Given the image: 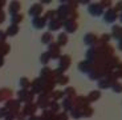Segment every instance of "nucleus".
<instances>
[{
	"mask_svg": "<svg viewBox=\"0 0 122 120\" xmlns=\"http://www.w3.org/2000/svg\"><path fill=\"white\" fill-rule=\"evenodd\" d=\"M41 9H43V8H41V6H40V4H35V6L29 9V13L32 16H36V17H37V15L41 12Z\"/></svg>",
	"mask_w": 122,
	"mask_h": 120,
	"instance_id": "nucleus-1",
	"label": "nucleus"
},
{
	"mask_svg": "<svg viewBox=\"0 0 122 120\" xmlns=\"http://www.w3.org/2000/svg\"><path fill=\"white\" fill-rule=\"evenodd\" d=\"M19 32V27L17 25H11V27L8 28V29H7V35H9V36H12V35H16Z\"/></svg>",
	"mask_w": 122,
	"mask_h": 120,
	"instance_id": "nucleus-2",
	"label": "nucleus"
},
{
	"mask_svg": "<svg viewBox=\"0 0 122 120\" xmlns=\"http://www.w3.org/2000/svg\"><path fill=\"white\" fill-rule=\"evenodd\" d=\"M19 8H20L19 3H12V4H11V7H9V11H11V13H13V12H16Z\"/></svg>",
	"mask_w": 122,
	"mask_h": 120,
	"instance_id": "nucleus-3",
	"label": "nucleus"
},
{
	"mask_svg": "<svg viewBox=\"0 0 122 120\" xmlns=\"http://www.w3.org/2000/svg\"><path fill=\"white\" fill-rule=\"evenodd\" d=\"M21 20H23V16H21V15H15V16H12V23H15V25H16V23L21 22Z\"/></svg>",
	"mask_w": 122,
	"mask_h": 120,
	"instance_id": "nucleus-4",
	"label": "nucleus"
},
{
	"mask_svg": "<svg viewBox=\"0 0 122 120\" xmlns=\"http://www.w3.org/2000/svg\"><path fill=\"white\" fill-rule=\"evenodd\" d=\"M33 23H35V25H36V28H43V24H44V22H40L39 19H35L33 20Z\"/></svg>",
	"mask_w": 122,
	"mask_h": 120,
	"instance_id": "nucleus-5",
	"label": "nucleus"
},
{
	"mask_svg": "<svg viewBox=\"0 0 122 120\" xmlns=\"http://www.w3.org/2000/svg\"><path fill=\"white\" fill-rule=\"evenodd\" d=\"M58 37H60V39H58V40H60V44H61V43H62V44H64V43H66V36H65L64 34H61Z\"/></svg>",
	"mask_w": 122,
	"mask_h": 120,
	"instance_id": "nucleus-6",
	"label": "nucleus"
},
{
	"mask_svg": "<svg viewBox=\"0 0 122 120\" xmlns=\"http://www.w3.org/2000/svg\"><path fill=\"white\" fill-rule=\"evenodd\" d=\"M49 40H51V35H49V34H45V35L43 36V43H48Z\"/></svg>",
	"mask_w": 122,
	"mask_h": 120,
	"instance_id": "nucleus-7",
	"label": "nucleus"
},
{
	"mask_svg": "<svg viewBox=\"0 0 122 120\" xmlns=\"http://www.w3.org/2000/svg\"><path fill=\"white\" fill-rule=\"evenodd\" d=\"M7 115V109L5 108H0V117H4Z\"/></svg>",
	"mask_w": 122,
	"mask_h": 120,
	"instance_id": "nucleus-8",
	"label": "nucleus"
},
{
	"mask_svg": "<svg viewBox=\"0 0 122 120\" xmlns=\"http://www.w3.org/2000/svg\"><path fill=\"white\" fill-rule=\"evenodd\" d=\"M48 53H45V55H43V56H41V62H43V63H46V62H48Z\"/></svg>",
	"mask_w": 122,
	"mask_h": 120,
	"instance_id": "nucleus-9",
	"label": "nucleus"
},
{
	"mask_svg": "<svg viewBox=\"0 0 122 120\" xmlns=\"http://www.w3.org/2000/svg\"><path fill=\"white\" fill-rule=\"evenodd\" d=\"M4 39H5V34L4 32H0V41H4Z\"/></svg>",
	"mask_w": 122,
	"mask_h": 120,
	"instance_id": "nucleus-10",
	"label": "nucleus"
},
{
	"mask_svg": "<svg viewBox=\"0 0 122 120\" xmlns=\"http://www.w3.org/2000/svg\"><path fill=\"white\" fill-rule=\"evenodd\" d=\"M20 84H21V86H27V84H28L27 79H21V81H20Z\"/></svg>",
	"mask_w": 122,
	"mask_h": 120,
	"instance_id": "nucleus-11",
	"label": "nucleus"
},
{
	"mask_svg": "<svg viewBox=\"0 0 122 120\" xmlns=\"http://www.w3.org/2000/svg\"><path fill=\"white\" fill-rule=\"evenodd\" d=\"M7 120H13V115H12V116H11V115H9V116H7Z\"/></svg>",
	"mask_w": 122,
	"mask_h": 120,
	"instance_id": "nucleus-12",
	"label": "nucleus"
},
{
	"mask_svg": "<svg viewBox=\"0 0 122 120\" xmlns=\"http://www.w3.org/2000/svg\"><path fill=\"white\" fill-rule=\"evenodd\" d=\"M29 120H40V119H39V117H30Z\"/></svg>",
	"mask_w": 122,
	"mask_h": 120,
	"instance_id": "nucleus-13",
	"label": "nucleus"
}]
</instances>
